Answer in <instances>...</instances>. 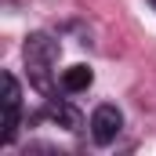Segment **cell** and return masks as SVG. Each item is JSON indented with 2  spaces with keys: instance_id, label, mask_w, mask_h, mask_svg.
Instances as JSON below:
<instances>
[{
  "instance_id": "1",
  "label": "cell",
  "mask_w": 156,
  "mask_h": 156,
  "mask_svg": "<svg viewBox=\"0 0 156 156\" xmlns=\"http://www.w3.org/2000/svg\"><path fill=\"white\" fill-rule=\"evenodd\" d=\"M55 58H58L55 40H47V37H29V44H26V66H29L33 83H37L40 91H47V69L55 66Z\"/></svg>"
},
{
  "instance_id": "2",
  "label": "cell",
  "mask_w": 156,
  "mask_h": 156,
  "mask_svg": "<svg viewBox=\"0 0 156 156\" xmlns=\"http://www.w3.org/2000/svg\"><path fill=\"white\" fill-rule=\"evenodd\" d=\"M120 127H123V113H120L116 105H98V109L91 113V138H94L98 145L116 142Z\"/></svg>"
},
{
  "instance_id": "5",
  "label": "cell",
  "mask_w": 156,
  "mask_h": 156,
  "mask_svg": "<svg viewBox=\"0 0 156 156\" xmlns=\"http://www.w3.org/2000/svg\"><path fill=\"white\" fill-rule=\"evenodd\" d=\"M47 116L55 120V123H62V127H69V131L80 127V113L69 109V105H62V102H51V105H47Z\"/></svg>"
},
{
  "instance_id": "4",
  "label": "cell",
  "mask_w": 156,
  "mask_h": 156,
  "mask_svg": "<svg viewBox=\"0 0 156 156\" xmlns=\"http://www.w3.org/2000/svg\"><path fill=\"white\" fill-rule=\"evenodd\" d=\"M91 80H94L91 66H69V69L62 73V87H66L69 94H76V91H87V87H91Z\"/></svg>"
},
{
  "instance_id": "3",
  "label": "cell",
  "mask_w": 156,
  "mask_h": 156,
  "mask_svg": "<svg viewBox=\"0 0 156 156\" xmlns=\"http://www.w3.org/2000/svg\"><path fill=\"white\" fill-rule=\"evenodd\" d=\"M18 98H22L18 80L11 73H4V145H11L18 134Z\"/></svg>"
}]
</instances>
